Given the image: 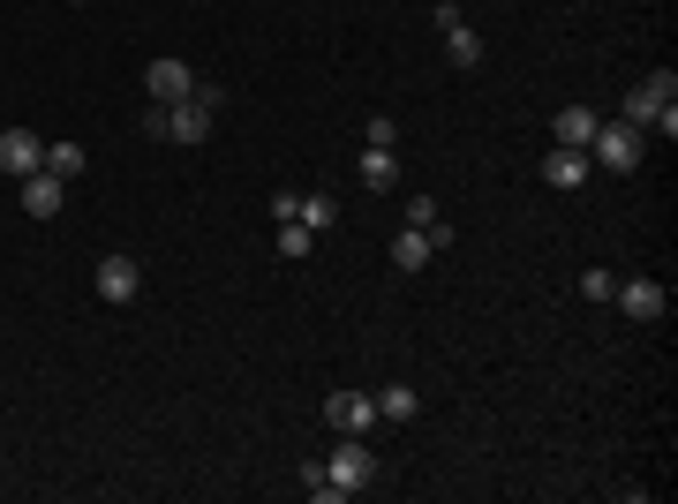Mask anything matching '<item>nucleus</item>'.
I'll list each match as a JSON object with an SVG mask.
<instances>
[{
  "mask_svg": "<svg viewBox=\"0 0 678 504\" xmlns=\"http://www.w3.org/2000/svg\"><path fill=\"white\" fill-rule=\"evenodd\" d=\"M588 151H565V143H550V159H542V181L550 189H588Z\"/></svg>",
  "mask_w": 678,
  "mask_h": 504,
  "instance_id": "nucleus-10",
  "label": "nucleus"
},
{
  "mask_svg": "<svg viewBox=\"0 0 678 504\" xmlns=\"http://www.w3.org/2000/svg\"><path fill=\"white\" fill-rule=\"evenodd\" d=\"M325 422H332L339 437H370L377 430V391H332L325 399Z\"/></svg>",
  "mask_w": 678,
  "mask_h": 504,
  "instance_id": "nucleus-4",
  "label": "nucleus"
},
{
  "mask_svg": "<svg viewBox=\"0 0 678 504\" xmlns=\"http://www.w3.org/2000/svg\"><path fill=\"white\" fill-rule=\"evenodd\" d=\"M302 226H309V234H325V226H339V196L309 189V196H302Z\"/></svg>",
  "mask_w": 678,
  "mask_h": 504,
  "instance_id": "nucleus-15",
  "label": "nucleus"
},
{
  "mask_svg": "<svg viewBox=\"0 0 678 504\" xmlns=\"http://www.w3.org/2000/svg\"><path fill=\"white\" fill-rule=\"evenodd\" d=\"M38 166H46V143H38L31 128H0V174L23 181V174H38Z\"/></svg>",
  "mask_w": 678,
  "mask_h": 504,
  "instance_id": "nucleus-7",
  "label": "nucleus"
},
{
  "mask_svg": "<svg viewBox=\"0 0 678 504\" xmlns=\"http://www.w3.org/2000/svg\"><path fill=\"white\" fill-rule=\"evenodd\" d=\"M91 286H98V302H114V309H129L136 294H143V271H136V256H98V271H91Z\"/></svg>",
  "mask_w": 678,
  "mask_h": 504,
  "instance_id": "nucleus-5",
  "label": "nucleus"
},
{
  "mask_svg": "<svg viewBox=\"0 0 678 504\" xmlns=\"http://www.w3.org/2000/svg\"><path fill=\"white\" fill-rule=\"evenodd\" d=\"M362 143H370V151H393V143H400V121H385V114L362 121Z\"/></svg>",
  "mask_w": 678,
  "mask_h": 504,
  "instance_id": "nucleus-19",
  "label": "nucleus"
},
{
  "mask_svg": "<svg viewBox=\"0 0 678 504\" xmlns=\"http://www.w3.org/2000/svg\"><path fill=\"white\" fill-rule=\"evenodd\" d=\"M83 166H91V151H83V143H46V174H61V181H75Z\"/></svg>",
  "mask_w": 678,
  "mask_h": 504,
  "instance_id": "nucleus-14",
  "label": "nucleus"
},
{
  "mask_svg": "<svg viewBox=\"0 0 678 504\" xmlns=\"http://www.w3.org/2000/svg\"><path fill=\"white\" fill-rule=\"evenodd\" d=\"M68 8H83V0H68Z\"/></svg>",
  "mask_w": 678,
  "mask_h": 504,
  "instance_id": "nucleus-23",
  "label": "nucleus"
},
{
  "mask_svg": "<svg viewBox=\"0 0 678 504\" xmlns=\"http://www.w3.org/2000/svg\"><path fill=\"white\" fill-rule=\"evenodd\" d=\"M271 249H279V256H294V263H302V256L317 249V234H309V226H302V219H287V226H279V242H271Z\"/></svg>",
  "mask_w": 678,
  "mask_h": 504,
  "instance_id": "nucleus-18",
  "label": "nucleus"
},
{
  "mask_svg": "<svg viewBox=\"0 0 678 504\" xmlns=\"http://www.w3.org/2000/svg\"><path fill=\"white\" fill-rule=\"evenodd\" d=\"M604 128L596 106H558V121H550V143H565V151H588V136Z\"/></svg>",
  "mask_w": 678,
  "mask_h": 504,
  "instance_id": "nucleus-11",
  "label": "nucleus"
},
{
  "mask_svg": "<svg viewBox=\"0 0 678 504\" xmlns=\"http://www.w3.org/2000/svg\"><path fill=\"white\" fill-rule=\"evenodd\" d=\"M362 189H400V159H393V151H370V143H362Z\"/></svg>",
  "mask_w": 678,
  "mask_h": 504,
  "instance_id": "nucleus-13",
  "label": "nucleus"
},
{
  "mask_svg": "<svg viewBox=\"0 0 678 504\" xmlns=\"http://www.w3.org/2000/svg\"><path fill=\"white\" fill-rule=\"evenodd\" d=\"M430 256H437V242H430V234H422V226H407L400 242H393V271H422V263H430Z\"/></svg>",
  "mask_w": 678,
  "mask_h": 504,
  "instance_id": "nucleus-12",
  "label": "nucleus"
},
{
  "mask_svg": "<svg viewBox=\"0 0 678 504\" xmlns=\"http://www.w3.org/2000/svg\"><path fill=\"white\" fill-rule=\"evenodd\" d=\"M437 219H445V211H437V203H430V196H407V226H422V234H430V226H437Z\"/></svg>",
  "mask_w": 678,
  "mask_h": 504,
  "instance_id": "nucleus-20",
  "label": "nucleus"
},
{
  "mask_svg": "<svg viewBox=\"0 0 678 504\" xmlns=\"http://www.w3.org/2000/svg\"><path fill=\"white\" fill-rule=\"evenodd\" d=\"M445 61H453V68H475V61H482V38H475L468 23H453V31H445Z\"/></svg>",
  "mask_w": 678,
  "mask_h": 504,
  "instance_id": "nucleus-16",
  "label": "nucleus"
},
{
  "mask_svg": "<svg viewBox=\"0 0 678 504\" xmlns=\"http://www.w3.org/2000/svg\"><path fill=\"white\" fill-rule=\"evenodd\" d=\"M610 302H618V309L633 316V324H656V316L671 309V302H664V286H656V279H618V294H610Z\"/></svg>",
  "mask_w": 678,
  "mask_h": 504,
  "instance_id": "nucleus-8",
  "label": "nucleus"
},
{
  "mask_svg": "<svg viewBox=\"0 0 678 504\" xmlns=\"http://www.w3.org/2000/svg\"><path fill=\"white\" fill-rule=\"evenodd\" d=\"M219 106H226V91H219V83H197V98L166 106V143H203L211 121H219Z\"/></svg>",
  "mask_w": 678,
  "mask_h": 504,
  "instance_id": "nucleus-2",
  "label": "nucleus"
},
{
  "mask_svg": "<svg viewBox=\"0 0 678 504\" xmlns=\"http://www.w3.org/2000/svg\"><path fill=\"white\" fill-rule=\"evenodd\" d=\"M325 482H332L339 497H362L370 482H377V459L362 452V437H339V452H332V467H325Z\"/></svg>",
  "mask_w": 678,
  "mask_h": 504,
  "instance_id": "nucleus-3",
  "label": "nucleus"
},
{
  "mask_svg": "<svg viewBox=\"0 0 678 504\" xmlns=\"http://www.w3.org/2000/svg\"><path fill=\"white\" fill-rule=\"evenodd\" d=\"M581 294H588V302H610V294H618V279H610V271H581Z\"/></svg>",
  "mask_w": 678,
  "mask_h": 504,
  "instance_id": "nucleus-21",
  "label": "nucleus"
},
{
  "mask_svg": "<svg viewBox=\"0 0 678 504\" xmlns=\"http://www.w3.org/2000/svg\"><path fill=\"white\" fill-rule=\"evenodd\" d=\"M61 196H68V181L61 174H23V219H61Z\"/></svg>",
  "mask_w": 678,
  "mask_h": 504,
  "instance_id": "nucleus-9",
  "label": "nucleus"
},
{
  "mask_svg": "<svg viewBox=\"0 0 678 504\" xmlns=\"http://www.w3.org/2000/svg\"><path fill=\"white\" fill-rule=\"evenodd\" d=\"M143 91H151V106H182V98H197V68L189 61H151L143 68Z\"/></svg>",
  "mask_w": 678,
  "mask_h": 504,
  "instance_id": "nucleus-6",
  "label": "nucleus"
},
{
  "mask_svg": "<svg viewBox=\"0 0 678 504\" xmlns=\"http://www.w3.org/2000/svg\"><path fill=\"white\" fill-rule=\"evenodd\" d=\"M271 219H279V226H287V219H302V196L279 189V196H271Z\"/></svg>",
  "mask_w": 678,
  "mask_h": 504,
  "instance_id": "nucleus-22",
  "label": "nucleus"
},
{
  "mask_svg": "<svg viewBox=\"0 0 678 504\" xmlns=\"http://www.w3.org/2000/svg\"><path fill=\"white\" fill-rule=\"evenodd\" d=\"M377 422H414V391L407 384H385L377 391Z\"/></svg>",
  "mask_w": 678,
  "mask_h": 504,
  "instance_id": "nucleus-17",
  "label": "nucleus"
},
{
  "mask_svg": "<svg viewBox=\"0 0 678 504\" xmlns=\"http://www.w3.org/2000/svg\"><path fill=\"white\" fill-rule=\"evenodd\" d=\"M641 151H648V128L604 121L596 136H588V166H596V174H633V166H641Z\"/></svg>",
  "mask_w": 678,
  "mask_h": 504,
  "instance_id": "nucleus-1",
  "label": "nucleus"
}]
</instances>
